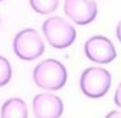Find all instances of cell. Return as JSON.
Masks as SVG:
<instances>
[{"label": "cell", "instance_id": "obj_1", "mask_svg": "<svg viewBox=\"0 0 121 118\" xmlns=\"http://www.w3.org/2000/svg\"><path fill=\"white\" fill-rule=\"evenodd\" d=\"M34 83L45 91H59L66 85V67L56 59H46L35 67L32 71Z\"/></svg>", "mask_w": 121, "mask_h": 118}, {"label": "cell", "instance_id": "obj_2", "mask_svg": "<svg viewBox=\"0 0 121 118\" xmlns=\"http://www.w3.org/2000/svg\"><path fill=\"white\" fill-rule=\"evenodd\" d=\"M42 30L47 43L56 49H65L74 44L76 39L75 28L65 18L51 16L43 22Z\"/></svg>", "mask_w": 121, "mask_h": 118}, {"label": "cell", "instance_id": "obj_3", "mask_svg": "<svg viewBox=\"0 0 121 118\" xmlns=\"http://www.w3.org/2000/svg\"><path fill=\"white\" fill-rule=\"evenodd\" d=\"M111 85V73L99 67L86 68L80 77V88L84 95L90 99H99L106 95Z\"/></svg>", "mask_w": 121, "mask_h": 118}, {"label": "cell", "instance_id": "obj_4", "mask_svg": "<svg viewBox=\"0 0 121 118\" xmlns=\"http://www.w3.org/2000/svg\"><path fill=\"white\" fill-rule=\"evenodd\" d=\"M13 51L23 61H34L45 52V44L37 30L27 28L21 30L13 40Z\"/></svg>", "mask_w": 121, "mask_h": 118}, {"label": "cell", "instance_id": "obj_5", "mask_svg": "<svg viewBox=\"0 0 121 118\" xmlns=\"http://www.w3.org/2000/svg\"><path fill=\"white\" fill-rule=\"evenodd\" d=\"M84 54L93 63L107 64L117 57V49L105 36H92L84 44Z\"/></svg>", "mask_w": 121, "mask_h": 118}, {"label": "cell", "instance_id": "obj_6", "mask_svg": "<svg viewBox=\"0 0 121 118\" xmlns=\"http://www.w3.org/2000/svg\"><path fill=\"white\" fill-rule=\"evenodd\" d=\"M64 12L75 24L88 25L97 17L98 6L95 0H65Z\"/></svg>", "mask_w": 121, "mask_h": 118}, {"label": "cell", "instance_id": "obj_7", "mask_svg": "<svg viewBox=\"0 0 121 118\" xmlns=\"http://www.w3.org/2000/svg\"><path fill=\"white\" fill-rule=\"evenodd\" d=\"M32 112L35 118H60L64 114V102L53 93H39L32 99Z\"/></svg>", "mask_w": 121, "mask_h": 118}, {"label": "cell", "instance_id": "obj_8", "mask_svg": "<svg viewBox=\"0 0 121 118\" xmlns=\"http://www.w3.org/2000/svg\"><path fill=\"white\" fill-rule=\"evenodd\" d=\"M28 107L21 98H10L4 102L0 118H28Z\"/></svg>", "mask_w": 121, "mask_h": 118}, {"label": "cell", "instance_id": "obj_9", "mask_svg": "<svg viewBox=\"0 0 121 118\" xmlns=\"http://www.w3.org/2000/svg\"><path fill=\"white\" fill-rule=\"evenodd\" d=\"M31 8L42 15H48L56 12L59 6V0H29Z\"/></svg>", "mask_w": 121, "mask_h": 118}, {"label": "cell", "instance_id": "obj_10", "mask_svg": "<svg viewBox=\"0 0 121 118\" xmlns=\"http://www.w3.org/2000/svg\"><path fill=\"white\" fill-rule=\"evenodd\" d=\"M12 65L9 61L0 55V87L6 86L12 79Z\"/></svg>", "mask_w": 121, "mask_h": 118}, {"label": "cell", "instance_id": "obj_11", "mask_svg": "<svg viewBox=\"0 0 121 118\" xmlns=\"http://www.w3.org/2000/svg\"><path fill=\"white\" fill-rule=\"evenodd\" d=\"M114 103L121 109V83L118 85L115 93H114Z\"/></svg>", "mask_w": 121, "mask_h": 118}, {"label": "cell", "instance_id": "obj_12", "mask_svg": "<svg viewBox=\"0 0 121 118\" xmlns=\"http://www.w3.org/2000/svg\"><path fill=\"white\" fill-rule=\"evenodd\" d=\"M105 118H121V111H119V110H112L108 114H106Z\"/></svg>", "mask_w": 121, "mask_h": 118}, {"label": "cell", "instance_id": "obj_13", "mask_svg": "<svg viewBox=\"0 0 121 118\" xmlns=\"http://www.w3.org/2000/svg\"><path fill=\"white\" fill-rule=\"evenodd\" d=\"M115 35H117V38H118V40L120 41V44H121V20L119 21L118 25L115 28Z\"/></svg>", "mask_w": 121, "mask_h": 118}, {"label": "cell", "instance_id": "obj_14", "mask_svg": "<svg viewBox=\"0 0 121 118\" xmlns=\"http://www.w3.org/2000/svg\"><path fill=\"white\" fill-rule=\"evenodd\" d=\"M0 1H2V0H0Z\"/></svg>", "mask_w": 121, "mask_h": 118}]
</instances>
